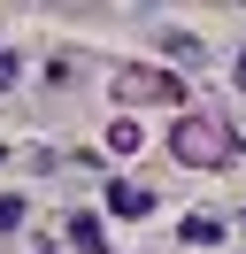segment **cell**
<instances>
[{"label": "cell", "instance_id": "4", "mask_svg": "<svg viewBox=\"0 0 246 254\" xmlns=\"http://www.w3.org/2000/svg\"><path fill=\"white\" fill-rule=\"evenodd\" d=\"M62 231H69V247H77V254H100V247H108V239H100V223H92V216H69Z\"/></svg>", "mask_w": 246, "mask_h": 254}, {"label": "cell", "instance_id": "7", "mask_svg": "<svg viewBox=\"0 0 246 254\" xmlns=\"http://www.w3.org/2000/svg\"><path fill=\"white\" fill-rule=\"evenodd\" d=\"M239 85H246V47H239Z\"/></svg>", "mask_w": 246, "mask_h": 254}, {"label": "cell", "instance_id": "6", "mask_svg": "<svg viewBox=\"0 0 246 254\" xmlns=\"http://www.w3.org/2000/svg\"><path fill=\"white\" fill-rule=\"evenodd\" d=\"M8 77H15V54H8V47H0V85H8Z\"/></svg>", "mask_w": 246, "mask_h": 254}, {"label": "cell", "instance_id": "3", "mask_svg": "<svg viewBox=\"0 0 246 254\" xmlns=\"http://www.w3.org/2000/svg\"><path fill=\"white\" fill-rule=\"evenodd\" d=\"M146 208H154V192H146V185H123V177H116V185H108V216H123V223H138V216H146Z\"/></svg>", "mask_w": 246, "mask_h": 254}, {"label": "cell", "instance_id": "5", "mask_svg": "<svg viewBox=\"0 0 246 254\" xmlns=\"http://www.w3.org/2000/svg\"><path fill=\"white\" fill-rule=\"evenodd\" d=\"M0 231H23V200L15 192H0Z\"/></svg>", "mask_w": 246, "mask_h": 254}, {"label": "cell", "instance_id": "1", "mask_svg": "<svg viewBox=\"0 0 246 254\" xmlns=\"http://www.w3.org/2000/svg\"><path fill=\"white\" fill-rule=\"evenodd\" d=\"M169 154L192 162V170H215V162L231 154V124L223 116H177V131H169Z\"/></svg>", "mask_w": 246, "mask_h": 254}, {"label": "cell", "instance_id": "2", "mask_svg": "<svg viewBox=\"0 0 246 254\" xmlns=\"http://www.w3.org/2000/svg\"><path fill=\"white\" fill-rule=\"evenodd\" d=\"M116 93L123 100H177V77H169V69H123Z\"/></svg>", "mask_w": 246, "mask_h": 254}]
</instances>
